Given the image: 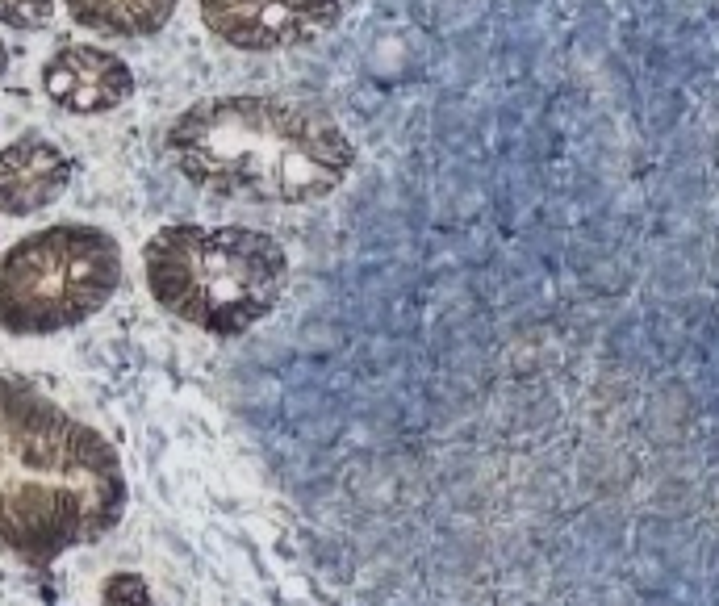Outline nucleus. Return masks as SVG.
I'll return each instance as SVG.
<instances>
[{
	"label": "nucleus",
	"instance_id": "obj_1",
	"mask_svg": "<svg viewBox=\"0 0 719 606\" xmlns=\"http://www.w3.org/2000/svg\"><path fill=\"white\" fill-rule=\"evenodd\" d=\"M122 460L84 418L0 372V552L46 569L122 523Z\"/></svg>",
	"mask_w": 719,
	"mask_h": 606
},
{
	"label": "nucleus",
	"instance_id": "obj_2",
	"mask_svg": "<svg viewBox=\"0 0 719 606\" xmlns=\"http://www.w3.org/2000/svg\"><path fill=\"white\" fill-rule=\"evenodd\" d=\"M180 176L214 197L306 205L331 197L356 163L352 138L318 105L281 97H210L168 126Z\"/></svg>",
	"mask_w": 719,
	"mask_h": 606
},
{
	"label": "nucleus",
	"instance_id": "obj_3",
	"mask_svg": "<svg viewBox=\"0 0 719 606\" xmlns=\"http://www.w3.org/2000/svg\"><path fill=\"white\" fill-rule=\"evenodd\" d=\"M151 297L172 318L205 335L235 339L272 314L289 281V255L251 226H193L155 230L143 247Z\"/></svg>",
	"mask_w": 719,
	"mask_h": 606
},
{
	"label": "nucleus",
	"instance_id": "obj_4",
	"mask_svg": "<svg viewBox=\"0 0 719 606\" xmlns=\"http://www.w3.org/2000/svg\"><path fill=\"white\" fill-rule=\"evenodd\" d=\"M122 285V247L101 226L55 222L0 251V331L59 335L109 306Z\"/></svg>",
	"mask_w": 719,
	"mask_h": 606
},
{
	"label": "nucleus",
	"instance_id": "obj_5",
	"mask_svg": "<svg viewBox=\"0 0 719 606\" xmlns=\"http://www.w3.org/2000/svg\"><path fill=\"white\" fill-rule=\"evenodd\" d=\"M347 0H197L205 30L235 51H289L327 34Z\"/></svg>",
	"mask_w": 719,
	"mask_h": 606
},
{
	"label": "nucleus",
	"instance_id": "obj_6",
	"mask_svg": "<svg viewBox=\"0 0 719 606\" xmlns=\"http://www.w3.org/2000/svg\"><path fill=\"white\" fill-rule=\"evenodd\" d=\"M42 92L63 113H113L134 97V72L122 55L92 42H72L42 63Z\"/></svg>",
	"mask_w": 719,
	"mask_h": 606
},
{
	"label": "nucleus",
	"instance_id": "obj_7",
	"mask_svg": "<svg viewBox=\"0 0 719 606\" xmlns=\"http://www.w3.org/2000/svg\"><path fill=\"white\" fill-rule=\"evenodd\" d=\"M76 163L59 143L42 134H21L0 147V214L34 218L55 205L72 184Z\"/></svg>",
	"mask_w": 719,
	"mask_h": 606
},
{
	"label": "nucleus",
	"instance_id": "obj_8",
	"mask_svg": "<svg viewBox=\"0 0 719 606\" xmlns=\"http://www.w3.org/2000/svg\"><path fill=\"white\" fill-rule=\"evenodd\" d=\"M76 26L109 38H151L172 21L180 0H63Z\"/></svg>",
	"mask_w": 719,
	"mask_h": 606
},
{
	"label": "nucleus",
	"instance_id": "obj_9",
	"mask_svg": "<svg viewBox=\"0 0 719 606\" xmlns=\"http://www.w3.org/2000/svg\"><path fill=\"white\" fill-rule=\"evenodd\" d=\"M55 17V0H0V26L9 30H42Z\"/></svg>",
	"mask_w": 719,
	"mask_h": 606
},
{
	"label": "nucleus",
	"instance_id": "obj_10",
	"mask_svg": "<svg viewBox=\"0 0 719 606\" xmlns=\"http://www.w3.org/2000/svg\"><path fill=\"white\" fill-rule=\"evenodd\" d=\"M5 72H9V46L0 38V80H5Z\"/></svg>",
	"mask_w": 719,
	"mask_h": 606
}]
</instances>
